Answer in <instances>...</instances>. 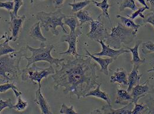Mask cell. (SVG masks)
<instances>
[{
  "label": "cell",
  "mask_w": 154,
  "mask_h": 114,
  "mask_svg": "<svg viewBox=\"0 0 154 114\" xmlns=\"http://www.w3.org/2000/svg\"><path fill=\"white\" fill-rule=\"evenodd\" d=\"M138 67L133 66V69L132 72L128 75V89L127 91L130 92L132 89L137 85L139 82L140 79L143 76L142 74L139 75Z\"/></svg>",
  "instance_id": "obj_16"
},
{
  "label": "cell",
  "mask_w": 154,
  "mask_h": 114,
  "mask_svg": "<svg viewBox=\"0 0 154 114\" xmlns=\"http://www.w3.org/2000/svg\"><path fill=\"white\" fill-rule=\"evenodd\" d=\"M26 48L29 50L32 53L30 57H25V59L27 61L26 67H29L33 63L42 61L48 62L51 65H56L57 66H59L64 60V59L54 58L51 56V51L54 49L53 45L47 46L44 42H42L40 48L38 49L32 48L29 45L26 46Z\"/></svg>",
  "instance_id": "obj_5"
},
{
  "label": "cell",
  "mask_w": 154,
  "mask_h": 114,
  "mask_svg": "<svg viewBox=\"0 0 154 114\" xmlns=\"http://www.w3.org/2000/svg\"><path fill=\"white\" fill-rule=\"evenodd\" d=\"M147 105L148 111L147 114H154V99L151 97H149V99L146 100V103Z\"/></svg>",
  "instance_id": "obj_37"
},
{
  "label": "cell",
  "mask_w": 154,
  "mask_h": 114,
  "mask_svg": "<svg viewBox=\"0 0 154 114\" xmlns=\"http://www.w3.org/2000/svg\"><path fill=\"white\" fill-rule=\"evenodd\" d=\"M134 108V103L133 102H130L127 105H125L123 108L114 109L111 105L105 104L102 108L99 109H96L91 114H129L132 113V110Z\"/></svg>",
  "instance_id": "obj_10"
},
{
  "label": "cell",
  "mask_w": 154,
  "mask_h": 114,
  "mask_svg": "<svg viewBox=\"0 0 154 114\" xmlns=\"http://www.w3.org/2000/svg\"><path fill=\"white\" fill-rule=\"evenodd\" d=\"M110 82L118 83L122 85H128V74L123 68L118 67L110 77Z\"/></svg>",
  "instance_id": "obj_15"
},
{
  "label": "cell",
  "mask_w": 154,
  "mask_h": 114,
  "mask_svg": "<svg viewBox=\"0 0 154 114\" xmlns=\"http://www.w3.org/2000/svg\"><path fill=\"white\" fill-rule=\"evenodd\" d=\"M23 69L21 72V79L22 81L27 83H34L37 82L38 84L43 78H46L48 75H53L55 73L56 70L52 65L48 67L43 69L37 67L35 63Z\"/></svg>",
  "instance_id": "obj_6"
},
{
  "label": "cell",
  "mask_w": 154,
  "mask_h": 114,
  "mask_svg": "<svg viewBox=\"0 0 154 114\" xmlns=\"http://www.w3.org/2000/svg\"><path fill=\"white\" fill-rule=\"evenodd\" d=\"M142 51L143 54H147L151 53H154V43L148 42L142 44Z\"/></svg>",
  "instance_id": "obj_31"
},
{
  "label": "cell",
  "mask_w": 154,
  "mask_h": 114,
  "mask_svg": "<svg viewBox=\"0 0 154 114\" xmlns=\"http://www.w3.org/2000/svg\"><path fill=\"white\" fill-rule=\"evenodd\" d=\"M135 106L132 111V114H147L148 108L147 105L144 103H134Z\"/></svg>",
  "instance_id": "obj_29"
},
{
  "label": "cell",
  "mask_w": 154,
  "mask_h": 114,
  "mask_svg": "<svg viewBox=\"0 0 154 114\" xmlns=\"http://www.w3.org/2000/svg\"><path fill=\"white\" fill-rule=\"evenodd\" d=\"M0 8H5L7 10L10 11L14 9V1L0 2Z\"/></svg>",
  "instance_id": "obj_36"
},
{
  "label": "cell",
  "mask_w": 154,
  "mask_h": 114,
  "mask_svg": "<svg viewBox=\"0 0 154 114\" xmlns=\"http://www.w3.org/2000/svg\"><path fill=\"white\" fill-rule=\"evenodd\" d=\"M143 23H149L154 28V11H152L146 17H144L143 20Z\"/></svg>",
  "instance_id": "obj_38"
},
{
  "label": "cell",
  "mask_w": 154,
  "mask_h": 114,
  "mask_svg": "<svg viewBox=\"0 0 154 114\" xmlns=\"http://www.w3.org/2000/svg\"><path fill=\"white\" fill-rule=\"evenodd\" d=\"M148 2L151 4V10L152 11H154V0H148Z\"/></svg>",
  "instance_id": "obj_40"
},
{
  "label": "cell",
  "mask_w": 154,
  "mask_h": 114,
  "mask_svg": "<svg viewBox=\"0 0 154 114\" xmlns=\"http://www.w3.org/2000/svg\"><path fill=\"white\" fill-rule=\"evenodd\" d=\"M116 18H119L121 21L122 24L123 26L131 29L134 31L135 33H137L141 25L140 24H135L133 20L129 18H126L125 17L122 16L121 15H116Z\"/></svg>",
  "instance_id": "obj_21"
},
{
  "label": "cell",
  "mask_w": 154,
  "mask_h": 114,
  "mask_svg": "<svg viewBox=\"0 0 154 114\" xmlns=\"http://www.w3.org/2000/svg\"><path fill=\"white\" fill-rule=\"evenodd\" d=\"M60 114H77V112L74 110L73 105H71V106L68 107L65 103H63L61 106V109L60 110Z\"/></svg>",
  "instance_id": "obj_34"
},
{
  "label": "cell",
  "mask_w": 154,
  "mask_h": 114,
  "mask_svg": "<svg viewBox=\"0 0 154 114\" xmlns=\"http://www.w3.org/2000/svg\"><path fill=\"white\" fill-rule=\"evenodd\" d=\"M142 43V40H138L136 42L134 48L130 47H124L127 49H129V51L132 54V59L131 60V63L133 65V66H135L137 67H139V66L143 64L145 62V59H140L139 56L138 49L140 45Z\"/></svg>",
  "instance_id": "obj_17"
},
{
  "label": "cell",
  "mask_w": 154,
  "mask_h": 114,
  "mask_svg": "<svg viewBox=\"0 0 154 114\" xmlns=\"http://www.w3.org/2000/svg\"><path fill=\"white\" fill-rule=\"evenodd\" d=\"M135 37L136 33L133 30L128 29L118 23L117 26L112 28L111 33L109 34L105 42L110 47L118 50L121 49L122 44L126 45L132 42Z\"/></svg>",
  "instance_id": "obj_4"
},
{
  "label": "cell",
  "mask_w": 154,
  "mask_h": 114,
  "mask_svg": "<svg viewBox=\"0 0 154 114\" xmlns=\"http://www.w3.org/2000/svg\"><path fill=\"white\" fill-rule=\"evenodd\" d=\"M5 41L0 44V57L7 55L9 53L16 52V49H13L9 45V42L13 40L12 37H6Z\"/></svg>",
  "instance_id": "obj_23"
},
{
  "label": "cell",
  "mask_w": 154,
  "mask_h": 114,
  "mask_svg": "<svg viewBox=\"0 0 154 114\" xmlns=\"http://www.w3.org/2000/svg\"><path fill=\"white\" fill-rule=\"evenodd\" d=\"M75 2H76V0H73V3H75Z\"/></svg>",
  "instance_id": "obj_43"
},
{
  "label": "cell",
  "mask_w": 154,
  "mask_h": 114,
  "mask_svg": "<svg viewBox=\"0 0 154 114\" xmlns=\"http://www.w3.org/2000/svg\"><path fill=\"white\" fill-rule=\"evenodd\" d=\"M130 102H133V98L129 92L125 89H117L116 103L126 105Z\"/></svg>",
  "instance_id": "obj_18"
},
{
  "label": "cell",
  "mask_w": 154,
  "mask_h": 114,
  "mask_svg": "<svg viewBox=\"0 0 154 114\" xmlns=\"http://www.w3.org/2000/svg\"><path fill=\"white\" fill-rule=\"evenodd\" d=\"M6 35V33L2 34L0 37V40L5 38ZM23 52L21 50L20 52L16 53L14 54H7L0 57V83L14 81L7 74H10L15 79L18 73H20L19 65L21 57L24 54Z\"/></svg>",
  "instance_id": "obj_2"
},
{
  "label": "cell",
  "mask_w": 154,
  "mask_h": 114,
  "mask_svg": "<svg viewBox=\"0 0 154 114\" xmlns=\"http://www.w3.org/2000/svg\"><path fill=\"white\" fill-rule=\"evenodd\" d=\"M67 16L62 12L61 9H57V11L53 13L40 11L37 13L36 18L40 21L41 27L44 28L46 32L50 31L54 35H58L59 34V32L57 29L58 26L62 27L64 33H68L63 22V20Z\"/></svg>",
  "instance_id": "obj_3"
},
{
  "label": "cell",
  "mask_w": 154,
  "mask_h": 114,
  "mask_svg": "<svg viewBox=\"0 0 154 114\" xmlns=\"http://www.w3.org/2000/svg\"><path fill=\"white\" fill-rule=\"evenodd\" d=\"M149 7H140V8H139L137 11H135L131 16H129L128 14H126V16L132 20H134L135 18H137L138 16H140L141 18H144L145 16L142 14V13L143 11H145L146 10H149Z\"/></svg>",
  "instance_id": "obj_32"
},
{
  "label": "cell",
  "mask_w": 154,
  "mask_h": 114,
  "mask_svg": "<svg viewBox=\"0 0 154 114\" xmlns=\"http://www.w3.org/2000/svg\"><path fill=\"white\" fill-rule=\"evenodd\" d=\"M131 96L133 98V102L137 103L140 98H144L148 94H154V86L149 83V79H147L142 85L139 82L132 89Z\"/></svg>",
  "instance_id": "obj_9"
},
{
  "label": "cell",
  "mask_w": 154,
  "mask_h": 114,
  "mask_svg": "<svg viewBox=\"0 0 154 114\" xmlns=\"http://www.w3.org/2000/svg\"><path fill=\"white\" fill-rule=\"evenodd\" d=\"M40 28V21L35 23L30 29L29 35L35 40L40 41L41 42H45L47 41V38L43 35Z\"/></svg>",
  "instance_id": "obj_20"
},
{
  "label": "cell",
  "mask_w": 154,
  "mask_h": 114,
  "mask_svg": "<svg viewBox=\"0 0 154 114\" xmlns=\"http://www.w3.org/2000/svg\"><path fill=\"white\" fill-rule=\"evenodd\" d=\"M27 106H28V102L23 100L20 95L17 98V102L15 105L13 106V108H14L18 112H21V111H24Z\"/></svg>",
  "instance_id": "obj_30"
},
{
  "label": "cell",
  "mask_w": 154,
  "mask_h": 114,
  "mask_svg": "<svg viewBox=\"0 0 154 114\" xmlns=\"http://www.w3.org/2000/svg\"><path fill=\"white\" fill-rule=\"evenodd\" d=\"M82 34L81 29L79 27L76 29L75 32L70 33L69 34L63 35L61 39L62 42H67L69 44V48L66 51L60 52V54L70 55L75 57L76 58L81 55L79 54L77 52V37Z\"/></svg>",
  "instance_id": "obj_8"
},
{
  "label": "cell",
  "mask_w": 154,
  "mask_h": 114,
  "mask_svg": "<svg viewBox=\"0 0 154 114\" xmlns=\"http://www.w3.org/2000/svg\"><path fill=\"white\" fill-rule=\"evenodd\" d=\"M12 89L13 91L14 95L17 98L19 96H20L22 93L20 92L19 89L16 86V84L14 82L12 83H6L4 84H0V93H4L7 92L8 89Z\"/></svg>",
  "instance_id": "obj_26"
},
{
  "label": "cell",
  "mask_w": 154,
  "mask_h": 114,
  "mask_svg": "<svg viewBox=\"0 0 154 114\" xmlns=\"http://www.w3.org/2000/svg\"><path fill=\"white\" fill-rule=\"evenodd\" d=\"M66 0H53V4L56 9H61Z\"/></svg>",
  "instance_id": "obj_39"
},
{
  "label": "cell",
  "mask_w": 154,
  "mask_h": 114,
  "mask_svg": "<svg viewBox=\"0 0 154 114\" xmlns=\"http://www.w3.org/2000/svg\"><path fill=\"white\" fill-rule=\"evenodd\" d=\"M102 83H99L97 85V87L94 89V90H91L89 92H88L86 95L85 97H93L96 98H100L105 101L107 102V103L109 105H111V99L109 97V95L106 92L102 91L100 90V86Z\"/></svg>",
  "instance_id": "obj_19"
},
{
  "label": "cell",
  "mask_w": 154,
  "mask_h": 114,
  "mask_svg": "<svg viewBox=\"0 0 154 114\" xmlns=\"http://www.w3.org/2000/svg\"><path fill=\"white\" fill-rule=\"evenodd\" d=\"M24 5V2L23 0H14V9L13 10V13L16 16L18 15V12L19 9Z\"/></svg>",
  "instance_id": "obj_35"
},
{
  "label": "cell",
  "mask_w": 154,
  "mask_h": 114,
  "mask_svg": "<svg viewBox=\"0 0 154 114\" xmlns=\"http://www.w3.org/2000/svg\"><path fill=\"white\" fill-rule=\"evenodd\" d=\"M85 51H86L88 55L91 57L92 59H93L95 62H96L97 63L99 64L100 66V69L99 71L103 73L105 75H108L109 74V70H108V67L109 65L112 63L114 61V60L112 58H108V59H102L100 57H97L94 56L93 54L91 53L88 50L85 49Z\"/></svg>",
  "instance_id": "obj_14"
},
{
  "label": "cell",
  "mask_w": 154,
  "mask_h": 114,
  "mask_svg": "<svg viewBox=\"0 0 154 114\" xmlns=\"http://www.w3.org/2000/svg\"><path fill=\"white\" fill-rule=\"evenodd\" d=\"M10 15L11 17V21L10 23V29L11 31L12 38L13 42L16 41L19 36V34L21 31L23 23L25 21L26 17L25 15L22 16H15L13 12L10 13Z\"/></svg>",
  "instance_id": "obj_12"
},
{
  "label": "cell",
  "mask_w": 154,
  "mask_h": 114,
  "mask_svg": "<svg viewBox=\"0 0 154 114\" xmlns=\"http://www.w3.org/2000/svg\"><path fill=\"white\" fill-rule=\"evenodd\" d=\"M13 103L11 99H7L6 100H3L0 98V113L5 108H9L10 109L13 108Z\"/></svg>",
  "instance_id": "obj_33"
},
{
  "label": "cell",
  "mask_w": 154,
  "mask_h": 114,
  "mask_svg": "<svg viewBox=\"0 0 154 114\" xmlns=\"http://www.w3.org/2000/svg\"><path fill=\"white\" fill-rule=\"evenodd\" d=\"M62 68L52 75L54 82V89L64 88L63 93L76 95L79 99L99 83L96 75L97 65L89 56H82L74 60L62 63Z\"/></svg>",
  "instance_id": "obj_1"
},
{
  "label": "cell",
  "mask_w": 154,
  "mask_h": 114,
  "mask_svg": "<svg viewBox=\"0 0 154 114\" xmlns=\"http://www.w3.org/2000/svg\"><path fill=\"white\" fill-rule=\"evenodd\" d=\"M102 14H100L96 19L90 22L91 30L90 32L86 34L90 39L96 42H98L100 40L105 42L109 34L107 29L102 21Z\"/></svg>",
  "instance_id": "obj_7"
},
{
  "label": "cell",
  "mask_w": 154,
  "mask_h": 114,
  "mask_svg": "<svg viewBox=\"0 0 154 114\" xmlns=\"http://www.w3.org/2000/svg\"><path fill=\"white\" fill-rule=\"evenodd\" d=\"M91 1L96 7L100 8L102 10V16H103L105 17L106 18H108L109 22L112 24V21H111L110 18V15L108 12V10H109V8L110 7H112L113 5H113L109 4L108 3V0H102V1L100 2H99L94 0H91Z\"/></svg>",
  "instance_id": "obj_22"
},
{
  "label": "cell",
  "mask_w": 154,
  "mask_h": 114,
  "mask_svg": "<svg viewBox=\"0 0 154 114\" xmlns=\"http://www.w3.org/2000/svg\"><path fill=\"white\" fill-rule=\"evenodd\" d=\"M137 1H138L139 2H140L142 5H143L144 7H149L148 6V5L146 4V2H145V0H137Z\"/></svg>",
  "instance_id": "obj_41"
},
{
  "label": "cell",
  "mask_w": 154,
  "mask_h": 114,
  "mask_svg": "<svg viewBox=\"0 0 154 114\" xmlns=\"http://www.w3.org/2000/svg\"><path fill=\"white\" fill-rule=\"evenodd\" d=\"M40 1H44V0H40Z\"/></svg>",
  "instance_id": "obj_44"
},
{
  "label": "cell",
  "mask_w": 154,
  "mask_h": 114,
  "mask_svg": "<svg viewBox=\"0 0 154 114\" xmlns=\"http://www.w3.org/2000/svg\"><path fill=\"white\" fill-rule=\"evenodd\" d=\"M79 21V27L82 26L86 23L91 22L94 19L90 16L89 13L86 10H80L77 12L75 15Z\"/></svg>",
  "instance_id": "obj_25"
},
{
  "label": "cell",
  "mask_w": 154,
  "mask_h": 114,
  "mask_svg": "<svg viewBox=\"0 0 154 114\" xmlns=\"http://www.w3.org/2000/svg\"><path fill=\"white\" fill-rule=\"evenodd\" d=\"M64 24L69 27L70 29V33L75 32L77 27H79V20L75 16L67 15L64 19Z\"/></svg>",
  "instance_id": "obj_24"
},
{
  "label": "cell",
  "mask_w": 154,
  "mask_h": 114,
  "mask_svg": "<svg viewBox=\"0 0 154 114\" xmlns=\"http://www.w3.org/2000/svg\"><path fill=\"white\" fill-rule=\"evenodd\" d=\"M154 72V67H152V69H149V70H147V72Z\"/></svg>",
  "instance_id": "obj_42"
},
{
  "label": "cell",
  "mask_w": 154,
  "mask_h": 114,
  "mask_svg": "<svg viewBox=\"0 0 154 114\" xmlns=\"http://www.w3.org/2000/svg\"><path fill=\"white\" fill-rule=\"evenodd\" d=\"M91 2V0H85L78 2L69 3V5L72 7V11L73 13H77L88 6Z\"/></svg>",
  "instance_id": "obj_27"
},
{
  "label": "cell",
  "mask_w": 154,
  "mask_h": 114,
  "mask_svg": "<svg viewBox=\"0 0 154 114\" xmlns=\"http://www.w3.org/2000/svg\"><path fill=\"white\" fill-rule=\"evenodd\" d=\"M98 43H99V44L102 46V51L99 53H93L94 56H97L99 57L107 56V57H109L110 58L113 59L114 60H116L120 55L122 54L123 53H127L130 52L129 50H125L124 48L122 49H118V50L112 49L110 48L109 46H108V45H105V42L102 40L99 41Z\"/></svg>",
  "instance_id": "obj_11"
},
{
  "label": "cell",
  "mask_w": 154,
  "mask_h": 114,
  "mask_svg": "<svg viewBox=\"0 0 154 114\" xmlns=\"http://www.w3.org/2000/svg\"><path fill=\"white\" fill-rule=\"evenodd\" d=\"M129 8L134 11H137L139 8L135 5V0H123L119 7L120 11H123L125 8Z\"/></svg>",
  "instance_id": "obj_28"
},
{
  "label": "cell",
  "mask_w": 154,
  "mask_h": 114,
  "mask_svg": "<svg viewBox=\"0 0 154 114\" xmlns=\"http://www.w3.org/2000/svg\"><path fill=\"white\" fill-rule=\"evenodd\" d=\"M39 87L35 92V98L34 102L41 110V113L45 114H52L50 105L46 98H45L42 93L41 83L38 84Z\"/></svg>",
  "instance_id": "obj_13"
}]
</instances>
